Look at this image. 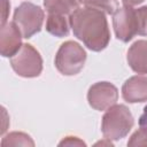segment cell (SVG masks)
<instances>
[{
    "mask_svg": "<svg viewBox=\"0 0 147 147\" xmlns=\"http://www.w3.org/2000/svg\"><path fill=\"white\" fill-rule=\"evenodd\" d=\"M74 36L93 52L105 49L110 40V31L106 14L101 10L78 7L69 16Z\"/></svg>",
    "mask_w": 147,
    "mask_h": 147,
    "instance_id": "6da1fadb",
    "label": "cell"
},
{
    "mask_svg": "<svg viewBox=\"0 0 147 147\" xmlns=\"http://www.w3.org/2000/svg\"><path fill=\"white\" fill-rule=\"evenodd\" d=\"M134 123L130 109L124 105H114L107 109L102 117L101 131L109 140H121L125 138Z\"/></svg>",
    "mask_w": 147,
    "mask_h": 147,
    "instance_id": "7a4b0ae2",
    "label": "cell"
},
{
    "mask_svg": "<svg viewBox=\"0 0 147 147\" xmlns=\"http://www.w3.org/2000/svg\"><path fill=\"white\" fill-rule=\"evenodd\" d=\"M85 49L76 41L68 40L63 42L55 55V67L64 76H74L80 72L86 62Z\"/></svg>",
    "mask_w": 147,
    "mask_h": 147,
    "instance_id": "3957f363",
    "label": "cell"
},
{
    "mask_svg": "<svg viewBox=\"0 0 147 147\" xmlns=\"http://www.w3.org/2000/svg\"><path fill=\"white\" fill-rule=\"evenodd\" d=\"M44 17V10L39 6L25 1L16 7L13 22L18 26L23 38L29 39L41 30Z\"/></svg>",
    "mask_w": 147,
    "mask_h": 147,
    "instance_id": "277c9868",
    "label": "cell"
},
{
    "mask_svg": "<svg viewBox=\"0 0 147 147\" xmlns=\"http://www.w3.org/2000/svg\"><path fill=\"white\" fill-rule=\"evenodd\" d=\"M10 65L18 76L33 78L42 71V59L32 45L23 44L20 51L10 57Z\"/></svg>",
    "mask_w": 147,
    "mask_h": 147,
    "instance_id": "5b68a950",
    "label": "cell"
},
{
    "mask_svg": "<svg viewBox=\"0 0 147 147\" xmlns=\"http://www.w3.org/2000/svg\"><path fill=\"white\" fill-rule=\"evenodd\" d=\"M113 15V26L118 40L129 42L138 34V20L134 8L131 6H123L122 8H117Z\"/></svg>",
    "mask_w": 147,
    "mask_h": 147,
    "instance_id": "8992f818",
    "label": "cell"
},
{
    "mask_svg": "<svg viewBox=\"0 0 147 147\" xmlns=\"http://www.w3.org/2000/svg\"><path fill=\"white\" fill-rule=\"evenodd\" d=\"M118 99L117 87L109 82H98L93 84L87 92L88 105L99 111L107 110L116 105Z\"/></svg>",
    "mask_w": 147,
    "mask_h": 147,
    "instance_id": "52a82bcc",
    "label": "cell"
},
{
    "mask_svg": "<svg viewBox=\"0 0 147 147\" xmlns=\"http://www.w3.org/2000/svg\"><path fill=\"white\" fill-rule=\"evenodd\" d=\"M22 32L14 22H7L0 29V53L3 57L14 56L22 47Z\"/></svg>",
    "mask_w": 147,
    "mask_h": 147,
    "instance_id": "ba28073f",
    "label": "cell"
},
{
    "mask_svg": "<svg viewBox=\"0 0 147 147\" xmlns=\"http://www.w3.org/2000/svg\"><path fill=\"white\" fill-rule=\"evenodd\" d=\"M122 96L129 103L147 101V76H132L122 86Z\"/></svg>",
    "mask_w": 147,
    "mask_h": 147,
    "instance_id": "9c48e42d",
    "label": "cell"
},
{
    "mask_svg": "<svg viewBox=\"0 0 147 147\" xmlns=\"http://www.w3.org/2000/svg\"><path fill=\"white\" fill-rule=\"evenodd\" d=\"M130 68L137 74H147V41L137 40L133 42L126 55Z\"/></svg>",
    "mask_w": 147,
    "mask_h": 147,
    "instance_id": "30bf717a",
    "label": "cell"
},
{
    "mask_svg": "<svg viewBox=\"0 0 147 147\" xmlns=\"http://www.w3.org/2000/svg\"><path fill=\"white\" fill-rule=\"evenodd\" d=\"M70 22L65 17V15L61 14H48L46 20V30L52 36L57 38L67 37L69 34Z\"/></svg>",
    "mask_w": 147,
    "mask_h": 147,
    "instance_id": "8fae6325",
    "label": "cell"
},
{
    "mask_svg": "<svg viewBox=\"0 0 147 147\" xmlns=\"http://www.w3.org/2000/svg\"><path fill=\"white\" fill-rule=\"evenodd\" d=\"M79 5V0H44V7L48 14L70 15Z\"/></svg>",
    "mask_w": 147,
    "mask_h": 147,
    "instance_id": "7c38bea8",
    "label": "cell"
},
{
    "mask_svg": "<svg viewBox=\"0 0 147 147\" xmlns=\"http://www.w3.org/2000/svg\"><path fill=\"white\" fill-rule=\"evenodd\" d=\"M2 147L8 146H34V141L31 137L24 132H10L1 141Z\"/></svg>",
    "mask_w": 147,
    "mask_h": 147,
    "instance_id": "4fadbf2b",
    "label": "cell"
},
{
    "mask_svg": "<svg viewBox=\"0 0 147 147\" xmlns=\"http://www.w3.org/2000/svg\"><path fill=\"white\" fill-rule=\"evenodd\" d=\"M83 7L93 8L103 11L105 14H114L117 10V2L115 0H79Z\"/></svg>",
    "mask_w": 147,
    "mask_h": 147,
    "instance_id": "5bb4252c",
    "label": "cell"
},
{
    "mask_svg": "<svg viewBox=\"0 0 147 147\" xmlns=\"http://www.w3.org/2000/svg\"><path fill=\"white\" fill-rule=\"evenodd\" d=\"M127 146H147V127L140 126L127 141Z\"/></svg>",
    "mask_w": 147,
    "mask_h": 147,
    "instance_id": "9a60e30c",
    "label": "cell"
},
{
    "mask_svg": "<svg viewBox=\"0 0 147 147\" xmlns=\"http://www.w3.org/2000/svg\"><path fill=\"white\" fill-rule=\"evenodd\" d=\"M138 20V34L147 36V6L136 9Z\"/></svg>",
    "mask_w": 147,
    "mask_h": 147,
    "instance_id": "2e32d148",
    "label": "cell"
},
{
    "mask_svg": "<svg viewBox=\"0 0 147 147\" xmlns=\"http://www.w3.org/2000/svg\"><path fill=\"white\" fill-rule=\"evenodd\" d=\"M59 146H86V144L77 137H65L59 142Z\"/></svg>",
    "mask_w": 147,
    "mask_h": 147,
    "instance_id": "e0dca14e",
    "label": "cell"
},
{
    "mask_svg": "<svg viewBox=\"0 0 147 147\" xmlns=\"http://www.w3.org/2000/svg\"><path fill=\"white\" fill-rule=\"evenodd\" d=\"M1 3H2V18H1V25H3V24L7 23V16H8V13H9L10 3L8 2V0H1Z\"/></svg>",
    "mask_w": 147,
    "mask_h": 147,
    "instance_id": "ac0fdd59",
    "label": "cell"
},
{
    "mask_svg": "<svg viewBox=\"0 0 147 147\" xmlns=\"http://www.w3.org/2000/svg\"><path fill=\"white\" fill-rule=\"evenodd\" d=\"M139 125L147 127V106H145L144 113H142V115H141L140 118H139Z\"/></svg>",
    "mask_w": 147,
    "mask_h": 147,
    "instance_id": "d6986e66",
    "label": "cell"
},
{
    "mask_svg": "<svg viewBox=\"0 0 147 147\" xmlns=\"http://www.w3.org/2000/svg\"><path fill=\"white\" fill-rule=\"evenodd\" d=\"M145 0H123V3L124 6H137V5H140Z\"/></svg>",
    "mask_w": 147,
    "mask_h": 147,
    "instance_id": "ffe728a7",
    "label": "cell"
}]
</instances>
